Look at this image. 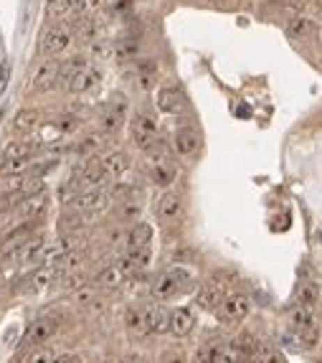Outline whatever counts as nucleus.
<instances>
[{"mask_svg":"<svg viewBox=\"0 0 322 363\" xmlns=\"http://www.w3.org/2000/svg\"><path fill=\"white\" fill-rule=\"evenodd\" d=\"M190 287H193V274L188 269H183V267H170L160 277L155 279L153 285V297L158 300H173L178 295L188 292Z\"/></svg>","mask_w":322,"mask_h":363,"instance_id":"obj_1","label":"nucleus"},{"mask_svg":"<svg viewBox=\"0 0 322 363\" xmlns=\"http://www.w3.org/2000/svg\"><path fill=\"white\" fill-rule=\"evenodd\" d=\"M147 175H150V181H153L155 186H160V188H168L170 183L176 181V175H178L176 161H173V155L168 153V147L162 145V142L147 153Z\"/></svg>","mask_w":322,"mask_h":363,"instance_id":"obj_2","label":"nucleus"},{"mask_svg":"<svg viewBox=\"0 0 322 363\" xmlns=\"http://www.w3.org/2000/svg\"><path fill=\"white\" fill-rule=\"evenodd\" d=\"M74 38H77V36H74L69 23H51L41 34V54L49 56V59L61 56L63 51L74 43Z\"/></svg>","mask_w":322,"mask_h":363,"instance_id":"obj_3","label":"nucleus"},{"mask_svg":"<svg viewBox=\"0 0 322 363\" xmlns=\"http://www.w3.org/2000/svg\"><path fill=\"white\" fill-rule=\"evenodd\" d=\"M59 330V318L56 315H46V318H38L29 325V330L23 333V341H21V353L18 356H26L29 350H33L36 346H41V343L51 341Z\"/></svg>","mask_w":322,"mask_h":363,"instance_id":"obj_4","label":"nucleus"},{"mask_svg":"<svg viewBox=\"0 0 322 363\" xmlns=\"http://www.w3.org/2000/svg\"><path fill=\"white\" fill-rule=\"evenodd\" d=\"M249 310H252V300H249L244 292H231V295H226L224 302L218 305L216 318L218 323H224V325H236V323L246 320Z\"/></svg>","mask_w":322,"mask_h":363,"instance_id":"obj_5","label":"nucleus"},{"mask_svg":"<svg viewBox=\"0 0 322 363\" xmlns=\"http://www.w3.org/2000/svg\"><path fill=\"white\" fill-rule=\"evenodd\" d=\"M130 133H132V140L137 142V147L145 150V153H150L153 147L160 145V140H158V122L150 114H145V112H137L132 117Z\"/></svg>","mask_w":322,"mask_h":363,"instance_id":"obj_6","label":"nucleus"},{"mask_svg":"<svg viewBox=\"0 0 322 363\" xmlns=\"http://www.w3.org/2000/svg\"><path fill=\"white\" fill-rule=\"evenodd\" d=\"M135 274H137V269H135V267L127 262L125 254H122L117 262L107 265L105 269L97 274V282H94V285H97L99 290H117L119 285H125V279L135 277Z\"/></svg>","mask_w":322,"mask_h":363,"instance_id":"obj_7","label":"nucleus"},{"mask_svg":"<svg viewBox=\"0 0 322 363\" xmlns=\"http://www.w3.org/2000/svg\"><path fill=\"white\" fill-rule=\"evenodd\" d=\"M107 203H109V191H107L105 186H97V188H86L79 195H74V198L69 201V209L89 216V214H94V211L105 209Z\"/></svg>","mask_w":322,"mask_h":363,"instance_id":"obj_8","label":"nucleus"},{"mask_svg":"<svg viewBox=\"0 0 322 363\" xmlns=\"http://www.w3.org/2000/svg\"><path fill=\"white\" fill-rule=\"evenodd\" d=\"M125 328L135 341L147 338V335L153 333V325H150V307H145V305L130 307L125 313Z\"/></svg>","mask_w":322,"mask_h":363,"instance_id":"obj_9","label":"nucleus"},{"mask_svg":"<svg viewBox=\"0 0 322 363\" xmlns=\"http://www.w3.org/2000/svg\"><path fill=\"white\" fill-rule=\"evenodd\" d=\"M49 214V193H38L33 198H26L13 209L15 221H38Z\"/></svg>","mask_w":322,"mask_h":363,"instance_id":"obj_10","label":"nucleus"},{"mask_svg":"<svg viewBox=\"0 0 322 363\" xmlns=\"http://www.w3.org/2000/svg\"><path fill=\"white\" fill-rule=\"evenodd\" d=\"M122 122H125V97H122V94H112V99L107 102L105 112L99 114V127L109 135V133H117L119 127H122Z\"/></svg>","mask_w":322,"mask_h":363,"instance_id":"obj_11","label":"nucleus"},{"mask_svg":"<svg viewBox=\"0 0 322 363\" xmlns=\"http://www.w3.org/2000/svg\"><path fill=\"white\" fill-rule=\"evenodd\" d=\"M183 211H185V206H183V198L178 193H173V191L162 193L160 198H158V203H155V216L160 218L162 223L181 221Z\"/></svg>","mask_w":322,"mask_h":363,"instance_id":"obj_12","label":"nucleus"},{"mask_svg":"<svg viewBox=\"0 0 322 363\" xmlns=\"http://www.w3.org/2000/svg\"><path fill=\"white\" fill-rule=\"evenodd\" d=\"M173 147L181 158H193L201 150V133L190 125L178 127L176 135H173Z\"/></svg>","mask_w":322,"mask_h":363,"instance_id":"obj_13","label":"nucleus"},{"mask_svg":"<svg viewBox=\"0 0 322 363\" xmlns=\"http://www.w3.org/2000/svg\"><path fill=\"white\" fill-rule=\"evenodd\" d=\"M158 107L165 114H181V112H185V94L176 84H165L158 89Z\"/></svg>","mask_w":322,"mask_h":363,"instance_id":"obj_14","label":"nucleus"},{"mask_svg":"<svg viewBox=\"0 0 322 363\" xmlns=\"http://www.w3.org/2000/svg\"><path fill=\"white\" fill-rule=\"evenodd\" d=\"M99 165H102V173H105V181L112 183L117 178L130 170V155L122 153V150H114V153L105 155V158H99Z\"/></svg>","mask_w":322,"mask_h":363,"instance_id":"obj_15","label":"nucleus"},{"mask_svg":"<svg viewBox=\"0 0 322 363\" xmlns=\"http://www.w3.org/2000/svg\"><path fill=\"white\" fill-rule=\"evenodd\" d=\"M224 297H226V290L218 279H206L204 285L198 287V305L204 307V310L216 313L218 305L224 302Z\"/></svg>","mask_w":322,"mask_h":363,"instance_id":"obj_16","label":"nucleus"},{"mask_svg":"<svg viewBox=\"0 0 322 363\" xmlns=\"http://www.w3.org/2000/svg\"><path fill=\"white\" fill-rule=\"evenodd\" d=\"M54 87H61V79H59V64H54V61L38 64L33 71V89L36 91H51Z\"/></svg>","mask_w":322,"mask_h":363,"instance_id":"obj_17","label":"nucleus"},{"mask_svg":"<svg viewBox=\"0 0 322 363\" xmlns=\"http://www.w3.org/2000/svg\"><path fill=\"white\" fill-rule=\"evenodd\" d=\"M196 328V313L190 307H176L170 310V333L176 338H185Z\"/></svg>","mask_w":322,"mask_h":363,"instance_id":"obj_18","label":"nucleus"},{"mask_svg":"<svg viewBox=\"0 0 322 363\" xmlns=\"http://www.w3.org/2000/svg\"><path fill=\"white\" fill-rule=\"evenodd\" d=\"M54 282H59V269L54 265H41L38 269H33L29 277V285H26V292H43L46 287H51Z\"/></svg>","mask_w":322,"mask_h":363,"instance_id":"obj_19","label":"nucleus"},{"mask_svg":"<svg viewBox=\"0 0 322 363\" xmlns=\"http://www.w3.org/2000/svg\"><path fill=\"white\" fill-rule=\"evenodd\" d=\"M289 325H292L294 333H300V335L315 333V313H312V307L294 305L292 310H289Z\"/></svg>","mask_w":322,"mask_h":363,"instance_id":"obj_20","label":"nucleus"},{"mask_svg":"<svg viewBox=\"0 0 322 363\" xmlns=\"http://www.w3.org/2000/svg\"><path fill=\"white\" fill-rule=\"evenodd\" d=\"M97 84H99V71L94 69V66H84V69L77 71V74L69 79L66 89H69L71 94H86V91H91Z\"/></svg>","mask_w":322,"mask_h":363,"instance_id":"obj_21","label":"nucleus"},{"mask_svg":"<svg viewBox=\"0 0 322 363\" xmlns=\"http://www.w3.org/2000/svg\"><path fill=\"white\" fill-rule=\"evenodd\" d=\"M38 153L36 140H15L3 150V161H33Z\"/></svg>","mask_w":322,"mask_h":363,"instance_id":"obj_22","label":"nucleus"},{"mask_svg":"<svg viewBox=\"0 0 322 363\" xmlns=\"http://www.w3.org/2000/svg\"><path fill=\"white\" fill-rule=\"evenodd\" d=\"M315 31H317V23L302 13L292 15V18L287 21V34L292 36L294 41H305V38H309V36H315Z\"/></svg>","mask_w":322,"mask_h":363,"instance_id":"obj_23","label":"nucleus"},{"mask_svg":"<svg viewBox=\"0 0 322 363\" xmlns=\"http://www.w3.org/2000/svg\"><path fill=\"white\" fill-rule=\"evenodd\" d=\"M86 259H89V254H86L84 249H71L69 254H63L59 262H54V267L59 269V277H63V274L79 272L82 265H86Z\"/></svg>","mask_w":322,"mask_h":363,"instance_id":"obj_24","label":"nucleus"},{"mask_svg":"<svg viewBox=\"0 0 322 363\" xmlns=\"http://www.w3.org/2000/svg\"><path fill=\"white\" fill-rule=\"evenodd\" d=\"M38 127H41V112L38 110H21L13 117L15 133L29 135V133H33V130H38Z\"/></svg>","mask_w":322,"mask_h":363,"instance_id":"obj_25","label":"nucleus"},{"mask_svg":"<svg viewBox=\"0 0 322 363\" xmlns=\"http://www.w3.org/2000/svg\"><path fill=\"white\" fill-rule=\"evenodd\" d=\"M102 140H105V135H97V133L86 135L84 140H79V142H74V145H71V153L79 155L82 161H91V153L102 147Z\"/></svg>","mask_w":322,"mask_h":363,"instance_id":"obj_26","label":"nucleus"},{"mask_svg":"<svg viewBox=\"0 0 322 363\" xmlns=\"http://www.w3.org/2000/svg\"><path fill=\"white\" fill-rule=\"evenodd\" d=\"M150 239H153V226L145 221H137L127 231V244L130 246H150Z\"/></svg>","mask_w":322,"mask_h":363,"instance_id":"obj_27","label":"nucleus"},{"mask_svg":"<svg viewBox=\"0 0 322 363\" xmlns=\"http://www.w3.org/2000/svg\"><path fill=\"white\" fill-rule=\"evenodd\" d=\"M294 300H297V305H302V307H315L317 300H320V287H317L315 282H302V285L297 287Z\"/></svg>","mask_w":322,"mask_h":363,"instance_id":"obj_28","label":"nucleus"},{"mask_svg":"<svg viewBox=\"0 0 322 363\" xmlns=\"http://www.w3.org/2000/svg\"><path fill=\"white\" fill-rule=\"evenodd\" d=\"M224 350V343L221 341H208L204 346H198L196 356H193V363H216L218 356Z\"/></svg>","mask_w":322,"mask_h":363,"instance_id":"obj_29","label":"nucleus"},{"mask_svg":"<svg viewBox=\"0 0 322 363\" xmlns=\"http://www.w3.org/2000/svg\"><path fill=\"white\" fill-rule=\"evenodd\" d=\"M150 325L153 333H168L170 330V310L162 305H150Z\"/></svg>","mask_w":322,"mask_h":363,"instance_id":"obj_30","label":"nucleus"},{"mask_svg":"<svg viewBox=\"0 0 322 363\" xmlns=\"http://www.w3.org/2000/svg\"><path fill=\"white\" fill-rule=\"evenodd\" d=\"M125 257L127 262L140 272V269H145V267L150 265V246H127Z\"/></svg>","mask_w":322,"mask_h":363,"instance_id":"obj_31","label":"nucleus"},{"mask_svg":"<svg viewBox=\"0 0 322 363\" xmlns=\"http://www.w3.org/2000/svg\"><path fill=\"white\" fill-rule=\"evenodd\" d=\"M233 343H236V348L241 350V356H244V358H254L261 350V343L256 341L252 333L238 335V338H233Z\"/></svg>","mask_w":322,"mask_h":363,"instance_id":"obj_32","label":"nucleus"},{"mask_svg":"<svg viewBox=\"0 0 322 363\" xmlns=\"http://www.w3.org/2000/svg\"><path fill=\"white\" fill-rule=\"evenodd\" d=\"M66 15H71V8L66 0H49V6H46V18H51V21H63Z\"/></svg>","mask_w":322,"mask_h":363,"instance_id":"obj_33","label":"nucleus"},{"mask_svg":"<svg viewBox=\"0 0 322 363\" xmlns=\"http://www.w3.org/2000/svg\"><path fill=\"white\" fill-rule=\"evenodd\" d=\"M84 221H86L84 214H79V211H71L69 209V214H63L59 223H61V231H66V234H74V231H77Z\"/></svg>","mask_w":322,"mask_h":363,"instance_id":"obj_34","label":"nucleus"},{"mask_svg":"<svg viewBox=\"0 0 322 363\" xmlns=\"http://www.w3.org/2000/svg\"><path fill=\"white\" fill-rule=\"evenodd\" d=\"M54 350L51 348H33V350H29L26 356H21V361L18 363H51L54 361Z\"/></svg>","mask_w":322,"mask_h":363,"instance_id":"obj_35","label":"nucleus"},{"mask_svg":"<svg viewBox=\"0 0 322 363\" xmlns=\"http://www.w3.org/2000/svg\"><path fill=\"white\" fill-rule=\"evenodd\" d=\"M59 282H61L63 290H69V292H77L79 287L86 285V277H84V272L79 269V272H71V274H63V277H59Z\"/></svg>","mask_w":322,"mask_h":363,"instance_id":"obj_36","label":"nucleus"},{"mask_svg":"<svg viewBox=\"0 0 322 363\" xmlns=\"http://www.w3.org/2000/svg\"><path fill=\"white\" fill-rule=\"evenodd\" d=\"M97 285H84V287H79L77 292H74V302L77 305H91L94 302V297H97Z\"/></svg>","mask_w":322,"mask_h":363,"instance_id":"obj_37","label":"nucleus"},{"mask_svg":"<svg viewBox=\"0 0 322 363\" xmlns=\"http://www.w3.org/2000/svg\"><path fill=\"white\" fill-rule=\"evenodd\" d=\"M137 79H140V87L142 89H150L155 84V66L150 61L140 64V71H137Z\"/></svg>","mask_w":322,"mask_h":363,"instance_id":"obj_38","label":"nucleus"},{"mask_svg":"<svg viewBox=\"0 0 322 363\" xmlns=\"http://www.w3.org/2000/svg\"><path fill=\"white\" fill-rule=\"evenodd\" d=\"M282 343H284V348H289V350H302V335L300 333H294V330H287V333H282V338H279Z\"/></svg>","mask_w":322,"mask_h":363,"instance_id":"obj_39","label":"nucleus"},{"mask_svg":"<svg viewBox=\"0 0 322 363\" xmlns=\"http://www.w3.org/2000/svg\"><path fill=\"white\" fill-rule=\"evenodd\" d=\"M10 71H13V66H10V61H3L0 64V99L6 97V89H8V84H10Z\"/></svg>","mask_w":322,"mask_h":363,"instance_id":"obj_40","label":"nucleus"},{"mask_svg":"<svg viewBox=\"0 0 322 363\" xmlns=\"http://www.w3.org/2000/svg\"><path fill=\"white\" fill-rule=\"evenodd\" d=\"M277 3L284 6V8H289V10H305L309 0H277Z\"/></svg>","mask_w":322,"mask_h":363,"instance_id":"obj_41","label":"nucleus"},{"mask_svg":"<svg viewBox=\"0 0 322 363\" xmlns=\"http://www.w3.org/2000/svg\"><path fill=\"white\" fill-rule=\"evenodd\" d=\"M51 363H82V356H77V353H63V356H56Z\"/></svg>","mask_w":322,"mask_h":363,"instance_id":"obj_42","label":"nucleus"},{"mask_svg":"<svg viewBox=\"0 0 322 363\" xmlns=\"http://www.w3.org/2000/svg\"><path fill=\"white\" fill-rule=\"evenodd\" d=\"M66 3H69V8H71V15H74V13H82L89 0H66Z\"/></svg>","mask_w":322,"mask_h":363,"instance_id":"obj_43","label":"nucleus"},{"mask_svg":"<svg viewBox=\"0 0 322 363\" xmlns=\"http://www.w3.org/2000/svg\"><path fill=\"white\" fill-rule=\"evenodd\" d=\"M317 10H320V21H322V0H320V6H317Z\"/></svg>","mask_w":322,"mask_h":363,"instance_id":"obj_44","label":"nucleus"},{"mask_svg":"<svg viewBox=\"0 0 322 363\" xmlns=\"http://www.w3.org/2000/svg\"><path fill=\"white\" fill-rule=\"evenodd\" d=\"M241 363H252V358H246V361H241Z\"/></svg>","mask_w":322,"mask_h":363,"instance_id":"obj_45","label":"nucleus"},{"mask_svg":"<svg viewBox=\"0 0 322 363\" xmlns=\"http://www.w3.org/2000/svg\"><path fill=\"white\" fill-rule=\"evenodd\" d=\"M119 363H130V361H127V358H122V361H119Z\"/></svg>","mask_w":322,"mask_h":363,"instance_id":"obj_46","label":"nucleus"}]
</instances>
